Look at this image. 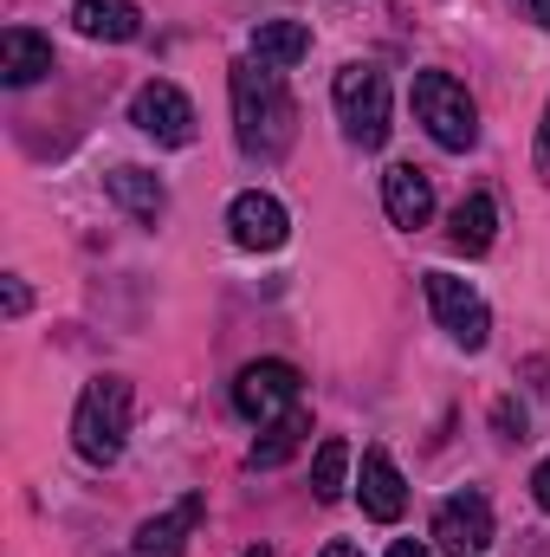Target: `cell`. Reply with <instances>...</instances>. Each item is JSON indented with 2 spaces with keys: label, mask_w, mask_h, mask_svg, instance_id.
<instances>
[{
  "label": "cell",
  "mask_w": 550,
  "mask_h": 557,
  "mask_svg": "<svg viewBox=\"0 0 550 557\" xmlns=\"http://www.w3.org/2000/svg\"><path fill=\"white\" fill-rule=\"evenodd\" d=\"M26 305H33L26 278H7V318H26Z\"/></svg>",
  "instance_id": "21"
},
{
  "label": "cell",
  "mask_w": 550,
  "mask_h": 557,
  "mask_svg": "<svg viewBox=\"0 0 550 557\" xmlns=\"http://www.w3.org/2000/svg\"><path fill=\"white\" fill-rule=\"evenodd\" d=\"M492 234H499V201H492V195H466V201L453 208V221H447L453 253H486Z\"/></svg>",
  "instance_id": "16"
},
{
  "label": "cell",
  "mask_w": 550,
  "mask_h": 557,
  "mask_svg": "<svg viewBox=\"0 0 550 557\" xmlns=\"http://www.w3.org/2000/svg\"><path fill=\"white\" fill-rule=\"evenodd\" d=\"M427 305H434L440 331H447L460 350H486V337H492V311H486V298H479L466 278L427 273Z\"/></svg>",
  "instance_id": "5"
},
{
  "label": "cell",
  "mask_w": 550,
  "mask_h": 557,
  "mask_svg": "<svg viewBox=\"0 0 550 557\" xmlns=\"http://www.w3.org/2000/svg\"><path fill=\"white\" fill-rule=\"evenodd\" d=\"M337 98V117H343V137L357 149H383L389 143V78L370 65V59H350L330 85Z\"/></svg>",
  "instance_id": "4"
},
{
  "label": "cell",
  "mask_w": 550,
  "mask_h": 557,
  "mask_svg": "<svg viewBox=\"0 0 550 557\" xmlns=\"http://www.w3.org/2000/svg\"><path fill=\"white\" fill-rule=\"evenodd\" d=\"M304 434H311V416H304V409H291V416L266 421V434L253 441V454H247V460H253L260 473H273V467H285V460L304 447Z\"/></svg>",
  "instance_id": "18"
},
{
  "label": "cell",
  "mask_w": 550,
  "mask_h": 557,
  "mask_svg": "<svg viewBox=\"0 0 550 557\" xmlns=\"http://www.w3.org/2000/svg\"><path fill=\"white\" fill-rule=\"evenodd\" d=\"M317 557H363V552H357L350 539H330V545H324V552H317Z\"/></svg>",
  "instance_id": "24"
},
{
  "label": "cell",
  "mask_w": 550,
  "mask_h": 557,
  "mask_svg": "<svg viewBox=\"0 0 550 557\" xmlns=\"http://www.w3.org/2000/svg\"><path fill=\"white\" fill-rule=\"evenodd\" d=\"M383 208H389V221L396 227H427L434 221V182L414 169V162H396L389 175H383Z\"/></svg>",
  "instance_id": "12"
},
{
  "label": "cell",
  "mask_w": 550,
  "mask_h": 557,
  "mask_svg": "<svg viewBox=\"0 0 550 557\" xmlns=\"http://www.w3.org/2000/svg\"><path fill=\"white\" fill-rule=\"evenodd\" d=\"M130 124H137L142 137L168 143V149H188V143H195V104H188V91H182V85L149 78L137 98H130Z\"/></svg>",
  "instance_id": "7"
},
{
  "label": "cell",
  "mask_w": 550,
  "mask_h": 557,
  "mask_svg": "<svg viewBox=\"0 0 550 557\" xmlns=\"http://www.w3.org/2000/svg\"><path fill=\"white\" fill-rule=\"evenodd\" d=\"M525 13H532L538 26H550V0H525Z\"/></svg>",
  "instance_id": "26"
},
{
  "label": "cell",
  "mask_w": 550,
  "mask_h": 557,
  "mask_svg": "<svg viewBox=\"0 0 550 557\" xmlns=\"http://www.w3.org/2000/svg\"><path fill=\"white\" fill-rule=\"evenodd\" d=\"M104 188H111V201H117L130 221H142V227H155V221H162V208H168V188H162L149 169H130V162H124V169H111V175H104Z\"/></svg>",
  "instance_id": "15"
},
{
  "label": "cell",
  "mask_w": 550,
  "mask_h": 557,
  "mask_svg": "<svg viewBox=\"0 0 550 557\" xmlns=\"http://www.w3.org/2000/svg\"><path fill=\"white\" fill-rule=\"evenodd\" d=\"M227 227H234V240H240L247 253H278V247H285V234H291V214H285V201H278V195L247 188V195H234Z\"/></svg>",
  "instance_id": "8"
},
{
  "label": "cell",
  "mask_w": 550,
  "mask_h": 557,
  "mask_svg": "<svg viewBox=\"0 0 550 557\" xmlns=\"http://www.w3.org/2000/svg\"><path fill=\"white\" fill-rule=\"evenodd\" d=\"M130 441V383L124 376H98L85 383L78 409H72V447L91 460V467H111Z\"/></svg>",
  "instance_id": "2"
},
{
  "label": "cell",
  "mask_w": 550,
  "mask_h": 557,
  "mask_svg": "<svg viewBox=\"0 0 550 557\" xmlns=\"http://www.w3.org/2000/svg\"><path fill=\"white\" fill-rule=\"evenodd\" d=\"M227 85H234V137H240V149L253 162H278L298 137V104H291L285 78L260 59H240Z\"/></svg>",
  "instance_id": "1"
},
{
  "label": "cell",
  "mask_w": 550,
  "mask_h": 557,
  "mask_svg": "<svg viewBox=\"0 0 550 557\" xmlns=\"http://www.w3.org/2000/svg\"><path fill=\"white\" fill-rule=\"evenodd\" d=\"M240 557H273V552H266V545H253V552H240Z\"/></svg>",
  "instance_id": "27"
},
{
  "label": "cell",
  "mask_w": 550,
  "mask_h": 557,
  "mask_svg": "<svg viewBox=\"0 0 550 557\" xmlns=\"http://www.w3.org/2000/svg\"><path fill=\"white\" fill-rule=\"evenodd\" d=\"M304 52H311V26H304V20H260V26H253V59H260V65L285 72V65H298Z\"/></svg>",
  "instance_id": "17"
},
{
  "label": "cell",
  "mask_w": 550,
  "mask_h": 557,
  "mask_svg": "<svg viewBox=\"0 0 550 557\" xmlns=\"http://www.w3.org/2000/svg\"><path fill=\"white\" fill-rule=\"evenodd\" d=\"M343 473H350V441L343 434H324L317 441V460H311V493L324 506H337L343 499Z\"/></svg>",
  "instance_id": "19"
},
{
  "label": "cell",
  "mask_w": 550,
  "mask_h": 557,
  "mask_svg": "<svg viewBox=\"0 0 550 557\" xmlns=\"http://www.w3.org/2000/svg\"><path fill=\"white\" fill-rule=\"evenodd\" d=\"M434 545L453 557H479L492 545V506L479 499V493H453V499H440V512H434Z\"/></svg>",
  "instance_id": "9"
},
{
  "label": "cell",
  "mask_w": 550,
  "mask_h": 557,
  "mask_svg": "<svg viewBox=\"0 0 550 557\" xmlns=\"http://www.w3.org/2000/svg\"><path fill=\"white\" fill-rule=\"evenodd\" d=\"M363 512L376 519V525H396L402 512H409V480H402V467L389 460V447H363Z\"/></svg>",
  "instance_id": "11"
},
{
  "label": "cell",
  "mask_w": 550,
  "mask_h": 557,
  "mask_svg": "<svg viewBox=\"0 0 550 557\" xmlns=\"http://www.w3.org/2000/svg\"><path fill=\"white\" fill-rule=\"evenodd\" d=\"M72 26L85 39H104V46H130L142 33V13H137V0H78Z\"/></svg>",
  "instance_id": "14"
},
{
  "label": "cell",
  "mask_w": 550,
  "mask_h": 557,
  "mask_svg": "<svg viewBox=\"0 0 550 557\" xmlns=\"http://www.w3.org/2000/svg\"><path fill=\"white\" fill-rule=\"evenodd\" d=\"M46 72H52V39L33 26H7L0 33V78L20 91V85H39Z\"/></svg>",
  "instance_id": "13"
},
{
  "label": "cell",
  "mask_w": 550,
  "mask_h": 557,
  "mask_svg": "<svg viewBox=\"0 0 550 557\" xmlns=\"http://www.w3.org/2000/svg\"><path fill=\"white\" fill-rule=\"evenodd\" d=\"M532 499H538V512H550V454L538 460V473H532Z\"/></svg>",
  "instance_id": "22"
},
{
  "label": "cell",
  "mask_w": 550,
  "mask_h": 557,
  "mask_svg": "<svg viewBox=\"0 0 550 557\" xmlns=\"http://www.w3.org/2000/svg\"><path fill=\"white\" fill-rule=\"evenodd\" d=\"M492 428H499V441H525V428H532V421H525V409L505 396V403L492 409Z\"/></svg>",
  "instance_id": "20"
},
{
  "label": "cell",
  "mask_w": 550,
  "mask_h": 557,
  "mask_svg": "<svg viewBox=\"0 0 550 557\" xmlns=\"http://www.w3.org/2000/svg\"><path fill=\"white\" fill-rule=\"evenodd\" d=\"M389 557H427V545H414V539H396V545H389Z\"/></svg>",
  "instance_id": "25"
},
{
  "label": "cell",
  "mask_w": 550,
  "mask_h": 557,
  "mask_svg": "<svg viewBox=\"0 0 550 557\" xmlns=\"http://www.w3.org/2000/svg\"><path fill=\"white\" fill-rule=\"evenodd\" d=\"M234 409L247 421H278L298 409V370L291 363H278V357H260V363H247L240 376H234Z\"/></svg>",
  "instance_id": "6"
},
{
  "label": "cell",
  "mask_w": 550,
  "mask_h": 557,
  "mask_svg": "<svg viewBox=\"0 0 550 557\" xmlns=\"http://www.w3.org/2000/svg\"><path fill=\"white\" fill-rule=\"evenodd\" d=\"M201 519H208V499H201V493H182L168 512H155V519L137 525L130 557H188V539H195Z\"/></svg>",
  "instance_id": "10"
},
{
  "label": "cell",
  "mask_w": 550,
  "mask_h": 557,
  "mask_svg": "<svg viewBox=\"0 0 550 557\" xmlns=\"http://www.w3.org/2000/svg\"><path fill=\"white\" fill-rule=\"evenodd\" d=\"M538 175L550 182V111H545V131H538Z\"/></svg>",
  "instance_id": "23"
},
{
  "label": "cell",
  "mask_w": 550,
  "mask_h": 557,
  "mask_svg": "<svg viewBox=\"0 0 550 557\" xmlns=\"http://www.w3.org/2000/svg\"><path fill=\"white\" fill-rule=\"evenodd\" d=\"M414 117L440 149H473L479 143V104L466 98V85L453 72H414Z\"/></svg>",
  "instance_id": "3"
}]
</instances>
